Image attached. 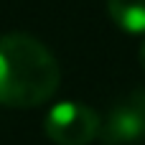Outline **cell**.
I'll use <instances>...</instances> for the list:
<instances>
[{
	"instance_id": "obj_1",
	"label": "cell",
	"mask_w": 145,
	"mask_h": 145,
	"mask_svg": "<svg viewBox=\"0 0 145 145\" xmlns=\"http://www.w3.org/2000/svg\"><path fill=\"white\" fill-rule=\"evenodd\" d=\"M61 82L54 54L28 33L0 36V105L31 110L48 102Z\"/></svg>"
},
{
	"instance_id": "obj_2",
	"label": "cell",
	"mask_w": 145,
	"mask_h": 145,
	"mask_svg": "<svg viewBox=\"0 0 145 145\" xmlns=\"http://www.w3.org/2000/svg\"><path fill=\"white\" fill-rule=\"evenodd\" d=\"M102 120L84 102H59L43 120L46 138L56 145H89L99 135Z\"/></svg>"
},
{
	"instance_id": "obj_3",
	"label": "cell",
	"mask_w": 145,
	"mask_h": 145,
	"mask_svg": "<svg viewBox=\"0 0 145 145\" xmlns=\"http://www.w3.org/2000/svg\"><path fill=\"white\" fill-rule=\"evenodd\" d=\"M105 145H130L145 138V89L125 94L105 117L99 127Z\"/></svg>"
},
{
	"instance_id": "obj_4",
	"label": "cell",
	"mask_w": 145,
	"mask_h": 145,
	"mask_svg": "<svg viewBox=\"0 0 145 145\" xmlns=\"http://www.w3.org/2000/svg\"><path fill=\"white\" fill-rule=\"evenodd\" d=\"M110 18L125 33H145V0H107Z\"/></svg>"
},
{
	"instance_id": "obj_5",
	"label": "cell",
	"mask_w": 145,
	"mask_h": 145,
	"mask_svg": "<svg viewBox=\"0 0 145 145\" xmlns=\"http://www.w3.org/2000/svg\"><path fill=\"white\" fill-rule=\"evenodd\" d=\"M138 59H140V66H143V71H145V41H143V46H140V54H138Z\"/></svg>"
}]
</instances>
